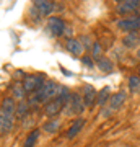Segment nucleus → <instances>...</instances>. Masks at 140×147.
<instances>
[{
    "label": "nucleus",
    "instance_id": "27",
    "mask_svg": "<svg viewBox=\"0 0 140 147\" xmlns=\"http://www.w3.org/2000/svg\"><path fill=\"white\" fill-rule=\"evenodd\" d=\"M139 77H140V65H139Z\"/></svg>",
    "mask_w": 140,
    "mask_h": 147
},
{
    "label": "nucleus",
    "instance_id": "22",
    "mask_svg": "<svg viewBox=\"0 0 140 147\" xmlns=\"http://www.w3.org/2000/svg\"><path fill=\"white\" fill-rule=\"evenodd\" d=\"M90 56H91V59H93V61H98V59H101L103 57V56H101V54H103V46H101V42L99 41H94L93 42V47H91V51H90Z\"/></svg>",
    "mask_w": 140,
    "mask_h": 147
},
{
    "label": "nucleus",
    "instance_id": "24",
    "mask_svg": "<svg viewBox=\"0 0 140 147\" xmlns=\"http://www.w3.org/2000/svg\"><path fill=\"white\" fill-rule=\"evenodd\" d=\"M80 42H82V46H83V49H88V51H91V47H93V39L90 36H86V34H83L82 38H80Z\"/></svg>",
    "mask_w": 140,
    "mask_h": 147
},
{
    "label": "nucleus",
    "instance_id": "7",
    "mask_svg": "<svg viewBox=\"0 0 140 147\" xmlns=\"http://www.w3.org/2000/svg\"><path fill=\"white\" fill-rule=\"evenodd\" d=\"M139 10H140V0H124V2H119L116 5V11L124 16L139 13Z\"/></svg>",
    "mask_w": 140,
    "mask_h": 147
},
{
    "label": "nucleus",
    "instance_id": "12",
    "mask_svg": "<svg viewBox=\"0 0 140 147\" xmlns=\"http://www.w3.org/2000/svg\"><path fill=\"white\" fill-rule=\"evenodd\" d=\"M125 98H127L125 92H117V93H113V95H111V98H109V101H108V110L111 111V113H113V111H117L121 106L124 105Z\"/></svg>",
    "mask_w": 140,
    "mask_h": 147
},
{
    "label": "nucleus",
    "instance_id": "16",
    "mask_svg": "<svg viewBox=\"0 0 140 147\" xmlns=\"http://www.w3.org/2000/svg\"><path fill=\"white\" fill-rule=\"evenodd\" d=\"M39 136H41V129H39V127L31 129V131L28 132L25 142H23V147H34L36 142H38V139H39Z\"/></svg>",
    "mask_w": 140,
    "mask_h": 147
},
{
    "label": "nucleus",
    "instance_id": "2",
    "mask_svg": "<svg viewBox=\"0 0 140 147\" xmlns=\"http://www.w3.org/2000/svg\"><path fill=\"white\" fill-rule=\"evenodd\" d=\"M68 96H70V88H68L67 85H59L56 98L44 106V115L47 118H57V115L64 113V108L67 105Z\"/></svg>",
    "mask_w": 140,
    "mask_h": 147
},
{
    "label": "nucleus",
    "instance_id": "13",
    "mask_svg": "<svg viewBox=\"0 0 140 147\" xmlns=\"http://www.w3.org/2000/svg\"><path fill=\"white\" fill-rule=\"evenodd\" d=\"M65 49L70 54H73V56H82L83 51H85L82 46V42H80V39H77V38H68V39H65Z\"/></svg>",
    "mask_w": 140,
    "mask_h": 147
},
{
    "label": "nucleus",
    "instance_id": "9",
    "mask_svg": "<svg viewBox=\"0 0 140 147\" xmlns=\"http://www.w3.org/2000/svg\"><path fill=\"white\" fill-rule=\"evenodd\" d=\"M33 8H36L41 16H49L56 11L57 5L54 2H47V0H36V2H33Z\"/></svg>",
    "mask_w": 140,
    "mask_h": 147
},
{
    "label": "nucleus",
    "instance_id": "21",
    "mask_svg": "<svg viewBox=\"0 0 140 147\" xmlns=\"http://www.w3.org/2000/svg\"><path fill=\"white\" fill-rule=\"evenodd\" d=\"M139 41H140V38H139L137 33H129V34H125V36H124L122 44H124L125 47H135Z\"/></svg>",
    "mask_w": 140,
    "mask_h": 147
},
{
    "label": "nucleus",
    "instance_id": "25",
    "mask_svg": "<svg viewBox=\"0 0 140 147\" xmlns=\"http://www.w3.org/2000/svg\"><path fill=\"white\" fill-rule=\"evenodd\" d=\"M82 62L86 65L88 69H93V59H91V56H82Z\"/></svg>",
    "mask_w": 140,
    "mask_h": 147
},
{
    "label": "nucleus",
    "instance_id": "8",
    "mask_svg": "<svg viewBox=\"0 0 140 147\" xmlns=\"http://www.w3.org/2000/svg\"><path fill=\"white\" fill-rule=\"evenodd\" d=\"M96 96H98V92L93 85L85 84L82 88V98L83 103H85V108L86 110H93V106L96 105Z\"/></svg>",
    "mask_w": 140,
    "mask_h": 147
},
{
    "label": "nucleus",
    "instance_id": "14",
    "mask_svg": "<svg viewBox=\"0 0 140 147\" xmlns=\"http://www.w3.org/2000/svg\"><path fill=\"white\" fill-rule=\"evenodd\" d=\"M29 111H31L29 103H28V101H20V103H16L15 118H16V119H20V121H25V119H28Z\"/></svg>",
    "mask_w": 140,
    "mask_h": 147
},
{
    "label": "nucleus",
    "instance_id": "26",
    "mask_svg": "<svg viewBox=\"0 0 140 147\" xmlns=\"http://www.w3.org/2000/svg\"><path fill=\"white\" fill-rule=\"evenodd\" d=\"M137 57L140 59V49H139V51H137Z\"/></svg>",
    "mask_w": 140,
    "mask_h": 147
},
{
    "label": "nucleus",
    "instance_id": "18",
    "mask_svg": "<svg viewBox=\"0 0 140 147\" xmlns=\"http://www.w3.org/2000/svg\"><path fill=\"white\" fill-rule=\"evenodd\" d=\"M109 98H111V95H109V87H104L101 92H98V96H96V106L103 110L104 106H106V103L109 101Z\"/></svg>",
    "mask_w": 140,
    "mask_h": 147
},
{
    "label": "nucleus",
    "instance_id": "23",
    "mask_svg": "<svg viewBox=\"0 0 140 147\" xmlns=\"http://www.w3.org/2000/svg\"><path fill=\"white\" fill-rule=\"evenodd\" d=\"M129 90L132 93H135V92L140 90V77L139 75H130L129 77Z\"/></svg>",
    "mask_w": 140,
    "mask_h": 147
},
{
    "label": "nucleus",
    "instance_id": "15",
    "mask_svg": "<svg viewBox=\"0 0 140 147\" xmlns=\"http://www.w3.org/2000/svg\"><path fill=\"white\" fill-rule=\"evenodd\" d=\"M13 124H15V118L0 115V134H8V132H11Z\"/></svg>",
    "mask_w": 140,
    "mask_h": 147
},
{
    "label": "nucleus",
    "instance_id": "3",
    "mask_svg": "<svg viewBox=\"0 0 140 147\" xmlns=\"http://www.w3.org/2000/svg\"><path fill=\"white\" fill-rule=\"evenodd\" d=\"M86 110L85 108V103H83V98L80 92H70V96H68V101L65 108H64V115L67 116H82V113Z\"/></svg>",
    "mask_w": 140,
    "mask_h": 147
},
{
    "label": "nucleus",
    "instance_id": "5",
    "mask_svg": "<svg viewBox=\"0 0 140 147\" xmlns=\"http://www.w3.org/2000/svg\"><path fill=\"white\" fill-rule=\"evenodd\" d=\"M116 26L119 28L121 31H125L127 34L129 33H137L140 30V11L139 13H134L130 16H124L121 20L116 21Z\"/></svg>",
    "mask_w": 140,
    "mask_h": 147
},
{
    "label": "nucleus",
    "instance_id": "1",
    "mask_svg": "<svg viewBox=\"0 0 140 147\" xmlns=\"http://www.w3.org/2000/svg\"><path fill=\"white\" fill-rule=\"evenodd\" d=\"M57 88H59V84H56L54 80L47 79L36 93L28 95V103H29V106H31V108L33 106H46L49 101H52L56 98Z\"/></svg>",
    "mask_w": 140,
    "mask_h": 147
},
{
    "label": "nucleus",
    "instance_id": "17",
    "mask_svg": "<svg viewBox=\"0 0 140 147\" xmlns=\"http://www.w3.org/2000/svg\"><path fill=\"white\" fill-rule=\"evenodd\" d=\"M59 127H60V119L59 118H51L49 121H46L42 124V131L47 132V134H54V132L59 131Z\"/></svg>",
    "mask_w": 140,
    "mask_h": 147
},
{
    "label": "nucleus",
    "instance_id": "19",
    "mask_svg": "<svg viewBox=\"0 0 140 147\" xmlns=\"http://www.w3.org/2000/svg\"><path fill=\"white\" fill-rule=\"evenodd\" d=\"M11 98L15 101H25V98H26V92H25V88H23V85L21 84H16L13 88H11Z\"/></svg>",
    "mask_w": 140,
    "mask_h": 147
},
{
    "label": "nucleus",
    "instance_id": "11",
    "mask_svg": "<svg viewBox=\"0 0 140 147\" xmlns=\"http://www.w3.org/2000/svg\"><path fill=\"white\" fill-rule=\"evenodd\" d=\"M15 111H16V101L11 96H7L0 101V115L15 118Z\"/></svg>",
    "mask_w": 140,
    "mask_h": 147
},
{
    "label": "nucleus",
    "instance_id": "4",
    "mask_svg": "<svg viewBox=\"0 0 140 147\" xmlns=\"http://www.w3.org/2000/svg\"><path fill=\"white\" fill-rule=\"evenodd\" d=\"M46 75L44 74H28V75H25L23 77V80H21V85H23V88H25L26 95H33L36 93L38 90L41 88V85L46 82Z\"/></svg>",
    "mask_w": 140,
    "mask_h": 147
},
{
    "label": "nucleus",
    "instance_id": "20",
    "mask_svg": "<svg viewBox=\"0 0 140 147\" xmlns=\"http://www.w3.org/2000/svg\"><path fill=\"white\" fill-rule=\"evenodd\" d=\"M96 65H98V69L101 70V72H113V69H114V64L111 62L108 57H101L96 61Z\"/></svg>",
    "mask_w": 140,
    "mask_h": 147
},
{
    "label": "nucleus",
    "instance_id": "6",
    "mask_svg": "<svg viewBox=\"0 0 140 147\" xmlns=\"http://www.w3.org/2000/svg\"><path fill=\"white\" fill-rule=\"evenodd\" d=\"M65 30H67V23L60 16H49L47 18V31L51 33L54 38L64 36Z\"/></svg>",
    "mask_w": 140,
    "mask_h": 147
},
{
    "label": "nucleus",
    "instance_id": "10",
    "mask_svg": "<svg viewBox=\"0 0 140 147\" xmlns=\"http://www.w3.org/2000/svg\"><path fill=\"white\" fill-rule=\"evenodd\" d=\"M85 123H86V119L83 118V116H78L77 119L73 121L72 124H70V127L67 129V134H65V137H67L68 141H72V139H75V137L82 132L83 126H85Z\"/></svg>",
    "mask_w": 140,
    "mask_h": 147
}]
</instances>
